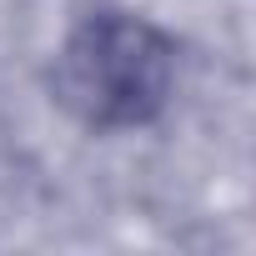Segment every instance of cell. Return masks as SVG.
<instances>
[{
  "label": "cell",
  "instance_id": "obj_1",
  "mask_svg": "<svg viewBox=\"0 0 256 256\" xmlns=\"http://www.w3.org/2000/svg\"><path fill=\"white\" fill-rule=\"evenodd\" d=\"M171 40L131 10L90 16L56 56V100L90 131L146 126L171 96Z\"/></svg>",
  "mask_w": 256,
  "mask_h": 256
}]
</instances>
